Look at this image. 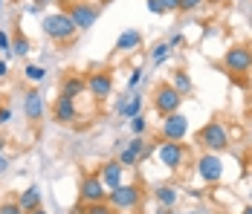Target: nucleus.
I'll return each mask as SVG.
<instances>
[{"label": "nucleus", "instance_id": "obj_1", "mask_svg": "<svg viewBox=\"0 0 252 214\" xmlns=\"http://www.w3.org/2000/svg\"><path fill=\"white\" fill-rule=\"evenodd\" d=\"M41 29H44V35L55 41V44H70L73 38H76V24L70 21V15L67 12H52V15H44V21H41Z\"/></svg>", "mask_w": 252, "mask_h": 214}, {"label": "nucleus", "instance_id": "obj_2", "mask_svg": "<svg viewBox=\"0 0 252 214\" xmlns=\"http://www.w3.org/2000/svg\"><path fill=\"white\" fill-rule=\"evenodd\" d=\"M107 203H110L116 212H133V209L142 203V188H139V185H130V183H122L119 188L107 191Z\"/></svg>", "mask_w": 252, "mask_h": 214}, {"label": "nucleus", "instance_id": "obj_3", "mask_svg": "<svg viewBox=\"0 0 252 214\" xmlns=\"http://www.w3.org/2000/svg\"><path fill=\"white\" fill-rule=\"evenodd\" d=\"M197 139H200V145L209 153H218V151H226L229 148V133L220 122H206L200 127V133H197Z\"/></svg>", "mask_w": 252, "mask_h": 214}, {"label": "nucleus", "instance_id": "obj_4", "mask_svg": "<svg viewBox=\"0 0 252 214\" xmlns=\"http://www.w3.org/2000/svg\"><path fill=\"white\" fill-rule=\"evenodd\" d=\"M154 153H157V159L168 168V171H180V168H183V162L189 159V151H186V145L168 142V139H162V142L157 145V148H154Z\"/></svg>", "mask_w": 252, "mask_h": 214}, {"label": "nucleus", "instance_id": "obj_5", "mask_svg": "<svg viewBox=\"0 0 252 214\" xmlns=\"http://www.w3.org/2000/svg\"><path fill=\"white\" fill-rule=\"evenodd\" d=\"M183 107V95L177 93L171 84H157L154 90V110L159 116H171V113H180Z\"/></svg>", "mask_w": 252, "mask_h": 214}, {"label": "nucleus", "instance_id": "obj_6", "mask_svg": "<svg viewBox=\"0 0 252 214\" xmlns=\"http://www.w3.org/2000/svg\"><path fill=\"white\" fill-rule=\"evenodd\" d=\"M223 67L229 72H235V75H244V72L252 70V49L244 47V44H238V47H229L223 52Z\"/></svg>", "mask_w": 252, "mask_h": 214}, {"label": "nucleus", "instance_id": "obj_7", "mask_svg": "<svg viewBox=\"0 0 252 214\" xmlns=\"http://www.w3.org/2000/svg\"><path fill=\"white\" fill-rule=\"evenodd\" d=\"M67 15L76 24V29L81 32V29H90V26L99 21V6L96 3H87V0H78V3H70Z\"/></svg>", "mask_w": 252, "mask_h": 214}, {"label": "nucleus", "instance_id": "obj_8", "mask_svg": "<svg viewBox=\"0 0 252 214\" xmlns=\"http://www.w3.org/2000/svg\"><path fill=\"white\" fill-rule=\"evenodd\" d=\"M78 200H81L84 206H90V203H104V200H107V188H104V183H101L99 174H87V177L81 180V185H78Z\"/></svg>", "mask_w": 252, "mask_h": 214}, {"label": "nucleus", "instance_id": "obj_9", "mask_svg": "<svg viewBox=\"0 0 252 214\" xmlns=\"http://www.w3.org/2000/svg\"><path fill=\"white\" fill-rule=\"evenodd\" d=\"M159 133H162V139H168V142H183V139H186V133H189V119H186L183 113L162 116Z\"/></svg>", "mask_w": 252, "mask_h": 214}, {"label": "nucleus", "instance_id": "obj_10", "mask_svg": "<svg viewBox=\"0 0 252 214\" xmlns=\"http://www.w3.org/2000/svg\"><path fill=\"white\" fill-rule=\"evenodd\" d=\"M197 174H200L203 183H209V185L220 183V177H223V162H220V156L206 151L200 159H197Z\"/></svg>", "mask_w": 252, "mask_h": 214}, {"label": "nucleus", "instance_id": "obj_11", "mask_svg": "<svg viewBox=\"0 0 252 214\" xmlns=\"http://www.w3.org/2000/svg\"><path fill=\"white\" fill-rule=\"evenodd\" d=\"M87 93L93 95L96 101H104L107 95L113 93V75L110 72H93V75H87Z\"/></svg>", "mask_w": 252, "mask_h": 214}, {"label": "nucleus", "instance_id": "obj_12", "mask_svg": "<svg viewBox=\"0 0 252 214\" xmlns=\"http://www.w3.org/2000/svg\"><path fill=\"white\" fill-rule=\"evenodd\" d=\"M52 119L58 122V124H76V122H78L76 101H73V98L58 95V98H55V104H52Z\"/></svg>", "mask_w": 252, "mask_h": 214}, {"label": "nucleus", "instance_id": "obj_13", "mask_svg": "<svg viewBox=\"0 0 252 214\" xmlns=\"http://www.w3.org/2000/svg\"><path fill=\"white\" fill-rule=\"evenodd\" d=\"M122 174H125V168H122L119 159L104 162L101 171H99V177H101V183H104V188H107V191H113V188H119V185H122Z\"/></svg>", "mask_w": 252, "mask_h": 214}, {"label": "nucleus", "instance_id": "obj_14", "mask_svg": "<svg viewBox=\"0 0 252 214\" xmlns=\"http://www.w3.org/2000/svg\"><path fill=\"white\" fill-rule=\"evenodd\" d=\"M24 116L29 122H41L44 119V95L38 93V90L24 93Z\"/></svg>", "mask_w": 252, "mask_h": 214}, {"label": "nucleus", "instance_id": "obj_15", "mask_svg": "<svg viewBox=\"0 0 252 214\" xmlns=\"http://www.w3.org/2000/svg\"><path fill=\"white\" fill-rule=\"evenodd\" d=\"M116 113H119V116H125V119L139 116V113H142V95L136 93V90H133V93H127L125 98L116 104Z\"/></svg>", "mask_w": 252, "mask_h": 214}, {"label": "nucleus", "instance_id": "obj_16", "mask_svg": "<svg viewBox=\"0 0 252 214\" xmlns=\"http://www.w3.org/2000/svg\"><path fill=\"white\" fill-rule=\"evenodd\" d=\"M81 93H87V78H81V75H67V78L61 81V95H64V98H73V101H76Z\"/></svg>", "mask_w": 252, "mask_h": 214}, {"label": "nucleus", "instance_id": "obj_17", "mask_svg": "<svg viewBox=\"0 0 252 214\" xmlns=\"http://www.w3.org/2000/svg\"><path fill=\"white\" fill-rule=\"evenodd\" d=\"M18 206H21L24 214L41 209V188H38V185H29L26 191H21V194H18Z\"/></svg>", "mask_w": 252, "mask_h": 214}, {"label": "nucleus", "instance_id": "obj_18", "mask_svg": "<svg viewBox=\"0 0 252 214\" xmlns=\"http://www.w3.org/2000/svg\"><path fill=\"white\" fill-rule=\"evenodd\" d=\"M139 44H142V32L139 29H125L119 35V41H116V52H130V49H136Z\"/></svg>", "mask_w": 252, "mask_h": 214}, {"label": "nucleus", "instance_id": "obj_19", "mask_svg": "<svg viewBox=\"0 0 252 214\" xmlns=\"http://www.w3.org/2000/svg\"><path fill=\"white\" fill-rule=\"evenodd\" d=\"M154 197H157V203H159L162 209H168V212H171V209L177 206V197H180V194H177V188H171V185H157Z\"/></svg>", "mask_w": 252, "mask_h": 214}, {"label": "nucleus", "instance_id": "obj_20", "mask_svg": "<svg viewBox=\"0 0 252 214\" xmlns=\"http://www.w3.org/2000/svg\"><path fill=\"white\" fill-rule=\"evenodd\" d=\"M171 87H174L180 95H189V93H191V78H189V72H186V70H177Z\"/></svg>", "mask_w": 252, "mask_h": 214}, {"label": "nucleus", "instance_id": "obj_21", "mask_svg": "<svg viewBox=\"0 0 252 214\" xmlns=\"http://www.w3.org/2000/svg\"><path fill=\"white\" fill-rule=\"evenodd\" d=\"M24 75L29 78V81H35V84H38V81H44V78H47V70H44V67H38V64H26Z\"/></svg>", "mask_w": 252, "mask_h": 214}, {"label": "nucleus", "instance_id": "obj_22", "mask_svg": "<svg viewBox=\"0 0 252 214\" xmlns=\"http://www.w3.org/2000/svg\"><path fill=\"white\" fill-rule=\"evenodd\" d=\"M84 214H116V209L104 200V203H90V206H84Z\"/></svg>", "mask_w": 252, "mask_h": 214}, {"label": "nucleus", "instance_id": "obj_23", "mask_svg": "<svg viewBox=\"0 0 252 214\" xmlns=\"http://www.w3.org/2000/svg\"><path fill=\"white\" fill-rule=\"evenodd\" d=\"M168 52H171V47L162 41V44H154V49H151V61L154 64H162L165 58H168Z\"/></svg>", "mask_w": 252, "mask_h": 214}, {"label": "nucleus", "instance_id": "obj_24", "mask_svg": "<svg viewBox=\"0 0 252 214\" xmlns=\"http://www.w3.org/2000/svg\"><path fill=\"white\" fill-rule=\"evenodd\" d=\"M130 130H133V136H145V130H148V122H145V116H142V113L130 119Z\"/></svg>", "mask_w": 252, "mask_h": 214}, {"label": "nucleus", "instance_id": "obj_25", "mask_svg": "<svg viewBox=\"0 0 252 214\" xmlns=\"http://www.w3.org/2000/svg\"><path fill=\"white\" fill-rule=\"evenodd\" d=\"M26 52H29V41L24 35H15L12 38V55H26Z\"/></svg>", "mask_w": 252, "mask_h": 214}, {"label": "nucleus", "instance_id": "obj_26", "mask_svg": "<svg viewBox=\"0 0 252 214\" xmlns=\"http://www.w3.org/2000/svg\"><path fill=\"white\" fill-rule=\"evenodd\" d=\"M0 214H24V212H21L18 200H3L0 203Z\"/></svg>", "mask_w": 252, "mask_h": 214}, {"label": "nucleus", "instance_id": "obj_27", "mask_svg": "<svg viewBox=\"0 0 252 214\" xmlns=\"http://www.w3.org/2000/svg\"><path fill=\"white\" fill-rule=\"evenodd\" d=\"M119 162H122V168H130V165H136L139 159H136V153H133V151L122 148V153H119Z\"/></svg>", "mask_w": 252, "mask_h": 214}, {"label": "nucleus", "instance_id": "obj_28", "mask_svg": "<svg viewBox=\"0 0 252 214\" xmlns=\"http://www.w3.org/2000/svg\"><path fill=\"white\" fill-rule=\"evenodd\" d=\"M139 81H142V67H133V72H130V78H127V87H130V93L139 87Z\"/></svg>", "mask_w": 252, "mask_h": 214}, {"label": "nucleus", "instance_id": "obj_29", "mask_svg": "<svg viewBox=\"0 0 252 214\" xmlns=\"http://www.w3.org/2000/svg\"><path fill=\"white\" fill-rule=\"evenodd\" d=\"M206 0H180V12H194V9H200Z\"/></svg>", "mask_w": 252, "mask_h": 214}, {"label": "nucleus", "instance_id": "obj_30", "mask_svg": "<svg viewBox=\"0 0 252 214\" xmlns=\"http://www.w3.org/2000/svg\"><path fill=\"white\" fill-rule=\"evenodd\" d=\"M159 6H162V15L180 12V0H159Z\"/></svg>", "mask_w": 252, "mask_h": 214}, {"label": "nucleus", "instance_id": "obj_31", "mask_svg": "<svg viewBox=\"0 0 252 214\" xmlns=\"http://www.w3.org/2000/svg\"><path fill=\"white\" fill-rule=\"evenodd\" d=\"M0 52H9V55H12V38H9L3 29H0Z\"/></svg>", "mask_w": 252, "mask_h": 214}, {"label": "nucleus", "instance_id": "obj_32", "mask_svg": "<svg viewBox=\"0 0 252 214\" xmlns=\"http://www.w3.org/2000/svg\"><path fill=\"white\" fill-rule=\"evenodd\" d=\"M9 119H12V110H9V107H0V127L9 124Z\"/></svg>", "mask_w": 252, "mask_h": 214}, {"label": "nucleus", "instance_id": "obj_33", "mask_svg": "<svg viewBox=\"0 0 252 214\" xmlns=\"http://www.w3.org/2000/svg\"><path fill=\"white\" fill-rule=\"evenodd\" d=\"M148 9H151L154 15H162V6H159V0H148Z\"/></svg>", "mask_w": 252, "mask_h": 214}, {"label": "nucleus", "instance_id": "obj_34", "mask_svg": "<svg viewBox=\"0 0 252 214\" xmlns=\"http://www.w3.org/2000/svg\"><path fill=\"white\" fill-rule=\"evenodd\" d=\"M177 44H183V35L177 32V35H171V41H168V47H177Z\"/></svg>", "mask_w": 252, "mask_h": 214}, {"label": "nucleus", "instance_id": "obj_35", "mask_svg": "<svg viewBox=\"0 0 252 214\" xmlns=\"http://www.w3.org/2000/svg\"><path fill=\"white\" fill-rule=\"evenodd\" d=\"M6 72H9V64H6V61H0V78H6Z\"/></svg>", "mask_w": 252, "mask_h": 214}, {"label": "nucleus", "instance_id": "obj_36", "mask_svg": "<svg viewBox=\"0 0 252 214\" xmlns=\"http://www.w3.org/2000/svg\"><path fill=\"white\" fill-rule=\"evenodd\" d=\"M6 168H9V159H6V156H3V153H0V174H3V171H6Z\"/></svg>", "mask_w": 252, "mask_h": 214}, {"label": "nucleus", "instance_id": "obj_37", "mask_svg": "<svg viewBox=\"0 0 252 214\" xmlns=\"http://www.w3.org/2000/svg\"><path fill=\"white\" fill-rule=\"evenodd\" d=\"M29 214H50V212H47V209L41 206V209H35V212H29Z\"/></svg>", "mask_w": 252, "mask_h": 214}, {"label": "nucleus", "instance_id": "obj_38", "mask_svg": "<svg viewBox=\"0 0 252 214\" xmlns=\"http://www.w3.org/2000/svg\"><path fill=\"white\" fill-rule=\"evenodd\" d=\"M241 214H252V203H250V206H244V209H241Z\"/></svg>", "mask_w": 252, "mask_h": 214}, {"label": "nucleus", "instance_id": "obj_39", "mask_svg": "<svg viewBox=\"0 0 252 214\" xmlns=\"http://www.w3.org/2000/svg\"><path fill=\"white\" fill-rule=\"evenodd\" d=\"M0 12H3V0H0Z\"/></svg>", "mask_w": 252, "mask_h": 214}, {"label": "nucleus", "instance_id": "obj_40", "mask_svg": "<svg viewBox=\"0 0 252 214\" xmlns=\"http://www.w3.org/2000/svg\"><path fill=\"white\" fill-rule=\"evenodd\" d=\"M209 3H215V0H209Z\"/></svg>", "mask_w": 252, "mask_h": 214}, {"label": "nucleus", "instance_id": "obj_41", "mask_svg": "<svg viewBox=\"0 0 252 214\" xmlns=\"http://www.w3.org/2000/svg\"><path fill=\"white\" fill-rule=\"evenodd\" d=\"M189 214H194V212H189Z\"/></svg>", "mask_w": 252, "mask_h": 214}, {"label": "nucleus", "instance_id": "obj_42", "mask_svg": "<svg viewBox=\"0 0 252 214\" xmlns=\"http://www.w3.org/2000/svg\"><path fill=\"white\" fill-rule=\"evenodd\" d=\"M168 214H171V212H168Z\"/></svg>", "mask_w": 252, "mask_h": 214}]
</instances>
